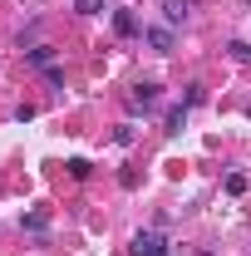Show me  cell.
<instances>
[{"label": "cell", "mask_w": 251, "mask_h": 256, "mask_svg": "<svg viewBox=\"0 0 251 256\" xmlns=\"http://www.w3.org/2000/svg\"><path fill=\"white\" fill-rule=\"evenodd\" d=\"M133 256H168V242L158 232H138L133 236Z\"/></svg>", "instance_id": "cell-1"}, {"label": "cell", "mask_w": 251, "mask_h": 256, "mask_svg": "<svg viewBox=\"0 0 251 256\" xmlns=\"http://www.w3.org/2000/svg\"><path fill=\"white\" fill-rule=\"evenodd\" d=\"M143 40H148V44H153L158 54H168V50H172V34L162 30V25H148V30H143Z\"/></svg>", "instance_id": "cell-2"}, {"label": "cell", "mask_w": 251, "mask_h": 256, "mask_svg": "<svg viewBox=\"0 0 251 256\" xmlns=\"http://www.w3.org/2000/svg\"><path fill=\"white\" fill-rule=\"evenodd\" d=\"M188 0H162V15H168V25H182V20H188Z\"/></svg>", "instance_id": "cell-3"}, {"label": "cell", "mask_w": 251, "mask_h": 256, "mask_svg": "<svg viewBox=\"0 0 251 256\" xmlns=\"http://www.w3.org/2000/svg\"><path fill=\"white\" fill-rule=\"evenodd\" d=\"M114 30L118 34H138V15H133V10H114Z\"/></svg>", "instance_id": "cell-4"}, {"label": "cell", "mask_w": 251, "mask_h": 256, "mask_svg": "<svg viewBox=\"0 0 251 256\" xmlns=\"http://www.w3.org/2000/svg\"><path fill=\"white\" fill-rule=\"evenodd\" d=\"M158 104V84H138L133 89V108H153Z\"/></svg>", "instance_id": "cell-5"}, {"label": "cell", "mask_w": 251, "mask_h": 256, "mask_svg": "<svg viewBox=\"0 0 251 256\" xmlns=\"http://www.w3.org/2000/svg\"><path fill=\"white\" fill-rule=\"evenodd\" d=\"M25 60L40 64V69H50V64H54V50H50V44H34V50H25Z\"/></svg>", "instance_id": "cell-6"}, {"label": "cell", "mask_w": 251, "mask_h": 256, "mask_svg": "<svg viewBox=\"0 0 251 256\" xmlns=\"http://www.w3.org/2000/svg\"><path fill=\"white\" fill-rule=\"evenodd\" d=\"M226 54H232L236 64H251V44H246V40H232V44H226Z\"/></svg>", "instance_id": "cell-7"}, {"label": "cell", "mask_w": 251, "mask_h": 256, "mask_svg": "<svg viewBox=\"0 0 251 256\" xmlns=\"http://www.w3.org/2000/svg\"><path fill=\"white\" fill-rule=\"evenodd\" d=\"M64 168H69V178H79V182H84V178L94 172V168H89V158H69Z\"/></svg>", "instance_id": "cell-8"}, {"label": "cell", "mask_w": 251, "mask_h": 256, "mask_svg": "<svg viewBox=\"0 0 251 256\" xmlns=\"http://www.w3.org/2000/svg\"><path fill=\"white\" fill-rule=\"evenodd\" d=\"M182 118H188V104H178V108H168V133H178V128H182Z\"/></svg>", "instance_id": "cell-9"}, {"label": "cell", "mask_w": 251, "mask_h": 256, "mask_svg": "<svg viewBox=\"0 0 251 256\" xmlns=\"http://www.w3.org/2000/svg\"><path fill=\"white\" fill-rule=\"evenodd\" d=\"M74 10H79V15H98V10H104V0H74Z\"/></svg>", "instance_id": "cell-10"}, {"label": "cell", "mask_w": 251, "mask_h": 256, "mask_svg": "<svg viewBox=\"0 0 251 256\" xmlns=\"http://www.w3.org/2000/svg\"><path fill=\"white\" fill-rule=\"evenodd\" d=\"M226 192H232V197H242V192H246V178H242V172H232V178H226Z\"/></svg>", "instance_id": "cell-11"}, {"label": "cell", "mask_w": 251, "mask_h": 256, "mask_svg": "<svg viewBox=\"0 0 251 256\" xmlns=\"http://www.w3.org/2000/svg\"><path fill=\"white\" fill-rule=\"evenodd\" d=\"M25 226H30V232H44V226H50V217H44V212H30V217H25Z\"/></svg>", "instance_id": "cell-12"}, {"label": "cell", "mask_w": 251, "mask_h": 256, "mask_svg": "<svg viewBox=\"0 0 251 256\" xmlns=\"http://www.w3.org/2000/svg\"><path fill=\"white\" fill-rule=\"evenodd\" d=\"M202 98H207V94H202V84H188V98H182V104L192 108V104H202Z\"/></svg>", "instance_id": "cell-13"}]
</instances>
